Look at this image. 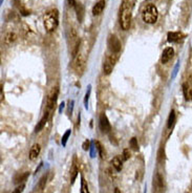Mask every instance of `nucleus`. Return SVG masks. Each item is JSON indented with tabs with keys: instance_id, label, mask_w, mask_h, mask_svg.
<instances>
[{
	"instance_id": "17",
	"label": "nucleus",
	"mask_w": 192,
	"mask_h": 193,
	"mask_svg": "<svg viewBox=\"0 0 192 193\" xmlns=\"http://www.w3.org/2000/svg\"><path fill=\"white\" fill-rule=\"evenodd\" d=\"M111 164H112V166L115 167V169L116 171H121L122 170V168H123V164H122V161H121V158H120L119 157H115L111 160Z\"/></svg>"
},
{
	"instance_id": "24",
	"label": "nucleus",
	"mask_w": 192,
	"mask_h": 193,
	"mask_svg": "<svg viewBox=\"0 0 192 193\" xmlns=\"http://www.w3.org/2000/svg\"><path fill=\"white\" fill-rule=\"evenodd\" d=\"M129 145H130V147L133 149L134 151H138V141L135 138H132L130 140V142H129Z\"/></svg>"
},
{
	"instance_id": "4",
	"label": "nucleus",
	"mask_w": 192,
	"mask_h": 193,
	"mask_svg": "<svg viewBox=\"0 0 192 193\" xmlns=\"http://www.w3.org/2000/svg\"><path fill=\"white\" fill-rule=\"evenodd\" d=\"M85 67H86V58L83 54L79 52V54L75 57L74 61V69L78 74H82L84 73Z\"/></svg>"
},
{
	"instance_id": "28",
	"label": "nucleus",
	"mask_w": 192,
	"mask_h": 193,
	"mask_svg": "<svg viewBox=\"0 0 192 193\" xmlns=\"http://www.w3.org/2000/svg\"><path fill=\"white\" fill-rule=\"evenodd\" d=\"M129 158H130V152H129L128 149H125V150L123 151V160L127 161Z\"/></svg>"
},
{
	"instance_id": "7",
	"label": "nucleus",
	"mask_w": 192,
	"mask_h": 193,
	"mask_svg": "<svg viewBox=\"0 0 192 193\" xmlns=\"http://www.w3.org/2000/svg\"><path fill=\"white\" fill-rule=\"evenodd\" d=\"M58 93H59L58 86L53 87V89L50 90V92L48 95V98H47V107H48V109H52V108H54V106H55L57 99H58Z\"/></svg>"
},
{
	"instance_id": "8",
	"label": "nucleus",
	"mask_w": 192,
	"mask_h": 193,
	"mask_svg": "<svg viewBox=\"0 0 192 193\" xmlns=\"http://www.w3.org/2000/svg\"><path fill=\"white\" fill-rule=\"evenodd\" d=\"M99 126H100V129L102 130V132H104V133L109 132L110 128H111V127H110V123H109L108 119H107V117L104 113L100 116Z\"/></svg>"
},
{
	"instance_id": "23",
	"label": "nucleus",
	"mask_w": 192,
	"mask_h": 193,
	"mask_svg": "<svg viewBox=\"0 0 192 193\" xmlns=\"http://www.w3.org/2000/svg\"><path fill=\"white\" fill-rule=\"evenodd\" d=\"M30 175V173L28 172H25L24 174H22V175H19L18 177H15V180L14 182L16 183V184H18V183H20V182H23V180H25L26 179V177Z\"/></svg>"
},
{
	"instance_id": "30",
	"label": "nucleus",
	"mask_w": 192,
	"mask_h": 193,
	"mask_svg": "<svg viewBox=\"0 0 192 193\" xmlns=\"http://www.w3.org/2000/svg\"><path fill=\"white\" fill-rule=\"evenodd\" d=\"M89 95H90V89L88 90V92L86 93V96H85L84 102H85V107H86V108H87V102H88V98H89Z\"/></svg>"
},
{
	"instance_id": "29",
	"label": "nucleus",
	"mask_w": 192,
	"mask_h": 193,
	"mask_svg": "<svg viewBox=\"0 0 192 193\" xmlns=\"http://www.w3.org/2000/svg\"><path fill=\"white\" fill-rule=\"evenodd\" d=\"M82 147H83V150H88V149H89V141L86 140V141L83 143V146H82Z\"/></svg>"
},
{
	"instance_id": "13",
	"label": "nucleus",
	"mask_w": 192,
	"mask_h": 193,
	"mask_svg": "<svg viewBox=\"0 0 192 193\" xmlns=\"http://www.w3.org/2000/svg\"><path fill=\"white\" fill-rule=\"evenodd\" d=\"M47 120H48V113H45L44 116L42 117V119L39 121V123L37 124V126L35 127V132H39L43 129V127L45 126V124L47 123Z\"/></svg>"
},
{
	"instance_id": "10",
	"label": "nucleus",
	"mask_w": 192,
	"mask_h": 193,
	"mask_svg": "<svg viewBox=\"0 0 192 193\" xmlns=\"http://www.w3.org/2000/svg\"><path fill=\"white\" fill-rule=\"evenodd\" d=\"M105 8V1L104 0H100L99 2H97L93 8V15L94 16H99L100 14H102V12Z\"/></svg>"
},
{
	"instance_id": "2",
	"label": "nucleus",
	"mask_w": 192,
	"mask_h": 193,
	"mask_svg": "<svg viewBox=\"0 0 192 193\" xmlns=\"http://www.w3.org/2000/svg\"><path fill=\"white\" fill-rule=\"evenodd\" d=\"M59 23V14L57 10H52L48 11L47 13L44 15L43 17V24L45 27L46 32H54Z\"/></svg>"
},
{
	"instance_id": "15",
	"label": "nucleus",
	"mask_w": 192,
	"mask_h": 193,
	"mask_svg": "<svg viewBox=\"0 0 192 193\" xmlns=\"http://www.w3.org/2000/svg\"><path fill=\"white\" fill-rule=\"evenodd\" d=\"M76 12H77V18L79 20V22H82V20H83V16H84V8L82 7L81 3H77L76 4Z\"/></svg>"
},
{
	"instance_id": "20",
	"label": "nucleus",
	"mask_w": 192,
	"mask_h": 193,
	"mask_svg": "<svg viewBox=\"0 0 192 193\" xmlns=\"http://www.w3.org/2000/svg\"><path fill=\"white\" fill-rule=\"evenodd\" d=\"M174 121H175V113L174 110H171V113L169 114V118H168V122H167V127L168 128H171L174 124Z\"/></svg>"
},
{
	"instance_id": "21",
	"label": "nucleus",
	"mask_w": 192,
	"mask_h": 193,
	"mask_svg": "<svg viewBox=\"0 0 192 193\" xmlns=\"http://www.w3.org/2000/svg\"><path fill=\"white\" fill-rule=\"evenodd\" d=\"M71 183H74L76 177H77V175H78V168L75 164L72 165V167L71 169Z\"/></svg>"
},
{
	"instance_id": "22",
	"label": "nucleus",
	"mask_w": 192,
	"mask_h": 193,
	"mask_svg": "<svg viewBox=\"0 0 192 193\" xmlns=\"http://www.w3.org/2000/svg\"><path fill=\"white\" fill-rule=\"evenodd\" d=\"M81 179H82V182H81V193H89V192H88V186H87L86 180L84 179L83 176L81 177Z\"/></svg>"
},
{
	"instance_id": "32",
	"label": "nucleus",
	"mask_w": 192,
	"mask_h": 193,
	"mask_svg": "<svg viewBox=\"0 0 192 193\" xmlns=\"http://www.w3.org/2000/svg\"><path fill=\"white\" fill-rule=\"evenodd\" d=\"M115 193H121V191H120V190H119L118 188H116V190H115Z\"/></svg>"
},
{
	"instance_id": "26",
	"label": "nucleus",
	"mask_w": 192,
	"mask_h": 193,
	"mask_svg": "<svg viewBox=\"0 0 192 193\" xmlns=\"http://www.w3.org/2000/svg\"><path fill=\"white\" fill-rule=\"evenodd\" d=\"M94 144H96V146H97V149H98V150H99V152H100L101 158H104V157H105V155H104V151H103V147H102V145H101L99 142H96V143H94Z\"/></svg>"
},
{
	"instance_id": "6",
	"label": "nucleus",
	"mask_w": 192,
	"mask_h": 193,
	"mask_svg": "<svg viewBox=\"0 0 192 193\" xmlns=\"http://www.w3.org/2000/svg\"><path fill=\"white\" fill-rule=\"evenodd\" d=\"M107 44H108V48L110 49V52L112 54H116L118 55L120 51H121L122 44L120 42L119 38L115 35H110L108 38V41H107Z\"/></svg>"
},
{
	"instance_id": "18",
	"label": "nucleus",
	"mask_w": 192,
	"mask_h": 193,
	"mask_svg": "<svg viewBox=\"0 0 192 193\" xmlns=\"http://www.w3.org/2000/svg\"><path fill=\"white\" fill-rule=\"evenodd\" d=\"M155 187L159 191L164 189V179H163V177L161 176V174H159V173H157L156 176H155Z\"/></svg>"
},
{
	"instance_id": "27",
	"label": "nucleus",
	"mask_w": 192,
	"mask_h": 193,
	"mask_svg": "<svg viewBox=\"0 0 192 193\" xmlns=\"http://www.w3.org/2000/svg\"><path fill=\"white\" fill-rule=\"evenodd\" d=\"M24 188H25V185H24V184H21V185H19L18 187H16V189H14L13 193H22V192H23Z\"/></svg>"
},
{
	"instance_id": "31",
	"label": "nucleus",
	"mask_w": 192,
	"mask_h": 193,
	"mask_svg": "<svg viewBox=\"0 0 192 193\" xmlns=\"http://www.w3.org/2000/svg\"><path fill=\"white\" fill-rule=\"evenodd\" d=\"M67 1H68V3L74 8L76 7V4H77V3H76V0H67Z\"/></svg>"
},
{
	"instance_id": "1",
	"label": "nucleus",
	"mask_w": 192,
	"mask_h": 193,
	"mask_svg": "<svg viewBox=\"0 0 192 193\" xmlns=\"http://www.w3.org/2000/svg\"><path fill=\"white\" fill-rule=\"evenodd\" d=\"M131 12H132V7L130 2L124 1L120 10V25H121L122 30H127L130 27V22H131Z\"/></svg>"
},
{
	"instance_id": "11",
	"label": "nucleus",
	"mask_w": 192,
	"mask_h": 193,
	"mask_svg": "<svg viewBox=\"0 0 192 193\" xmlns=\"http://www.w3.org/2000/svg\"><path fill=\"white\" fill-rule=\"evenodd\" d=\"M40 151H41V147L39 144H34L31 146V150H30V160L34 161L39 157L40 154Z\"/></svg>"
},
{
	"instance_id": "16",
	"label": "nucleus",
	"mask_w": 192,
	"mask_h": 193,
	"mask_svg": "<svg viewBox=\"0 0 192 193\" xmlns=\"http://www.w3.org/2000/svg\"><path fill=\"white\" fill-rule=\"evenodd\" d=\"M16 39H17V36H16V34L9 32L8 34H5V36H4V43H5V44H12V43H14L16 41Z\"/></svg>"
},
{
	"instance_id": "12",
	"label": "nucleus",
	"mask_w": 192,
	"mask_h": 193,
	"mask_svg": "<svg viewBox=\"0 0 192 193\" xmlns=\"http://www.w3.org/2000/svg\"><path fill=\"white\" fill-rule=\"evenodd\" d=\"M183 38V34L179 32H170L167 35V40L169 42H178Z\"/></svg>"
},
{
	"instance_id": "5",
	"label": "nucleus",
	"mask_w": 192,
	"mask_h": 193,
	"mask_svg": "<svg viewBox=\"0 0 192 193\" xmlns=\"http://www.w3.org/2000/svg\"><path fill=\"white\" fill-rule=\"evenodd\" d=\"M116 62V54H111L109 56H107L105 61L103 63V71L105 74H111V71L113 69Z\"/></svg>"
},
{
	"instance_id": "9",
	"label": "nucleus",
	"mask_w": 192,
	"mask_h": 193,
	"mask_svg": "<svg viewBox=\"0 0 192 193\" xmlns=\"http://www.w3.org/2000/svg\"><path fill=\"white\" fill-rule=\"evenodd\" d=\"M173 55H174V51H173L172 47H167L164 49L163 54H162V58H161V61H162L163 64H166L169 60H171Z\"/></svg>"
},
{
	"instance_id": "3",
	"label": "nucleus",
	"mask_w": 192,
	"mask_h": 193,
	"mask_svg": "<svg viewBox=\"0 0 192 193\" xmlns=\"http://www.w3.org/2000/svg\"><path fill=\"white\" fill-rule=\"evenodd\" d=\"M157 17H159V12H157V8L154 4L149 3L143 8L142 19H143L145 23H148V24L155 23L157 20Z\"/></svg>"
},
{
	"instance_id": "25",
	"label": "nucleus",
	"mask_w": 192,
	"mask_h": 193,
	"mask_svg": "<svg viewBox=\"0 0 192 193\" xmlns=\"http://www.w3.org/2000/svg\"><path fill=\"white\" fill-rule=\"evenodd\" d=\"M71 130H67L65 133H64V135H63V138H62V145L63 146H65L66 145V142H67V140H68V136L71 135Z\"/></svg>"
},
{
	"instance_id": "19",
	"label": "nucleus",
	"mask_w": 192,
	"mask_h": 193,
	"mask_svg": "<svg viewBox=\"0 0 192 193\" xmlns=\"http://www.w3.org/2000/svg\"><path fill=\"white\" fill-rule=\"evenodd\" d=\"M184 95L186 100H192V88L187 86V84H184Z\"/></svg>"
},
{
	"instance_id": "14",
	"label": "nucleus",
	"mask_w": 192,
	"mask_h": 193,
	"mask_svg": "<svg viewBox=\"0 0 192 193\" xmlns=\"http://www.w3.org/2000/svg\"><path fill=\"white\" fill-rule=\"evenodd\" d=\"M46 182H47V175H46V174H44V175L39 179V182H38V185L36 187V189H38V191L42 192L43 190L45 189Z\"/></svg>"
}]
</instances>
